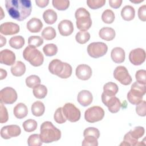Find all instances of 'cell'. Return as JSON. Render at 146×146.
Returning a JSON list of instances; mask_svg holds the SVG:
<instances>
[{
	"label": "cell",
	"mask_w": 146,
	"mask_h": 146,
	"mask_svg": "<svg viewBox=\"0 0 146 146\" xmlns=\"http://www.w3.org/2000/svg\"><path fill=\"white\" fill-rule=\"evenodd\" d=\"M5 7L10 17L18 21L30 16L32 10L30 0H6Z\"/></svg>",
	"instance_id": "cell-1"
},
{
	"label": "cell",
	"mask_w": 146,
	"mask_h": 146,
	"mask_svg": "<svg viewBox=\"0 0 146 146\" xmlns=\"http://www.w3.org/2000/svg\"><path fill=\"white\" fill-rule=\"evenodd\" d=\"M40 132V137L43 143H50L56 141L61 137L60 131L48 121H44L41 124Z\"/></svg>",
	"instance_id": "cell-2"
},
{
	"label": "cell",
	"mask_w": 146,
	"mask_h": 146,
	"mask_svg": "<svg viewBox=\"0 0 146 146\" xmlns=\"http://www.w3.org/2000/svg\"><path fill=\"white\" fill-rule=\"evenodd\" d=\"M48 70L53 75L60 78L67 79L72 74L71 66L66 62H62L58 59L52 60L48 65Z\"/></svg>",
	"instance_id": "cell-3"
},
{
	"label": "cell",
	"mask_w": 146,
	"mask_h": 146,
	"mask_svg": "<svg viewBox=\"0 0 146 146\" xmlns=\"http://www.w3.org/2000/svg\"><path fill=\"white\" fill-rule=\"evenodd\" d=\"M75 17L76 19V27L78 29L81 31H86L91 27L92 20L90 14L85 8L78 9L75 13Z\"/></svg>",
	"instance_id": "cell-4"
},
{
	"label": "cell",
	"mask_w": 146,
	"mask_h": 146,
	"mask_svg": "<svg viewBox=\"0 0 146 146\" xmlns=\"http://www.w3.org/2000/svg\"><path fill=\"white\" fill-rule=\"evenodd\" d=\"M146 87L137 82H134L131 87L130 91L127 94V99L132 104L137 105L142 101L143 96L145 94Z\"/></svg>",
	"instance_id": "cell-5"
},
{
	"label": "cell",
	"mask_w": 146,
	"mask_h": 146,
	"mask_svg": "<svg viewBox=\"0 0 146 146\" xmlns=\"http://www.w3.org/2000/svg\"><path fill=\"white\" fill-rule=\"evenodd\" d=\"M23 56L26 60L34 67L41 66L44 60V56L41 52L38 49L29 46L23 50Z\"/></svg>",
	"instance_id": "cell-6"
},
{
	"label": "cell",
	"mask_w": 146,
	"mask_h": 146,
	"mask_svg": "<svg viewBox=\"0 0 146 146\" xmlns=\"http://www.w3.org/2000/svg\"><path fill=\"white\" fill-rule=\"evenodd\" d=\"M108 47L103 42H92L88 44L87 47V52L88 55L94 58H98L104 56L107 52Z\"/></svg>",
	"instance_id": "cell-7"
},
{
	"label": "cell",
	"mask_w": 146,
	"mask_h": 146,
	"mask_svg": "<svg viewBox=\"0 0 146 146\" xmlns=\"http://www.w3.org/2000/svg\"><path fill=\"white\" fill-rule=\"evenodd\" d=\"M104 116V110L100 106H93L88 108L84 113L85 120L93 123L103 119Z\"/></svg>",
	"instance_id": "cell-8"
},
{
	"label": "cell",
	"mask_w": 146,
	"mask_h": 146,
	"mask_svg": "<svg viewBox=\"0 0 146 146\" xmlns=\"http://www.w3.org/2000/svg\"><path fill=\"white\" fill-rule=\"evenodd\" d=\"M62 110L64 115L68 121L76 122L80 119V111L72 103H66L62 107Z\"/></svg>",
	"instance_id": "cell-9"
},
{
	"label": "cell",
	"mask_w": 146,
	"mask_h": 146,
	"mask_svg": "<svg viewBox=\"0 0 146 146\" xmlns=\"http://www.w3.org/2000/svg\"><path fill=\"white\" fill-rule=\"evenodd\" d=\"M102 102L108 107L109 111L111 113L117 112L121 108V102L115 96H108L102 93Z\"/></svg>",
	"instance_id": "cell-10"
},
{
	"label": "cell",
	"mask_w": 146,
	"mask_h": 146,
	"mask_svg": "<svg viewBox=\"0 0 146 146\" xmlns=\"http://www.w3.org/2000/svg\"><path fill=\"white\" fill-rule=\"evenodd\" d=\"M113 76L121 84L125 86L129 85L132 82V78L127 69L123 66H119L116 67L113 71Z\"/></svg>",
	"instance_id": "cell-11"
},
{
	"label": "cell",
	"mask_w": 146,
	"mask_h": 146,
	"mask_svg": "<svg viewBox=\"0 0 146 146\" xmlns=\"http://www.w3.org/2000/svg\"><path fill=\"white\" fill-rule=\"evenodd\" d=\"M18 96L16 91L10 87H6L1 90L0 99L1 102L6 104H13L17 99Z\"/></svg>",
	"instance_id": "cell-12"
},
{
	"label": "cell",
	"mask_w": 146,
	"mask_h": 146,
	"mask_svg": "<svg viewBox=\"0 0 146 146\" xmlns=\"http://www.w3.org/2000/svg\"><path fill=\"white\" fill-rule=\"evenodd\" d=\"M21 133L20 127L17 125H9L3 127L1 129V136L4 139H9L19 136Z\"/></svg>",
	"instance_id": "cell-13"
},
{
	"label": "cell",
	"mask_w": 146,
	"mask_h": 146,
	"mask_svg": "<svg viewBox=\"0 0 146 146\" xmlns=\"http://www.w3.org/2000/svg\"><path fill=\"white\" fill-rule=\"evenodd\" d=\"M129 59L132 64L139 66L144 62L145 59V50L141 48L132 50L129 54Z\"/></svg>",
	"instance_id": "cell-14"
},
{
	"label": "cell",
	"mask_w": 146,
	"mask_h": 146,
	"mask_svg": "<svg viewBox=\"0 0 146 146\" xmlns=\"http://www.w3.org/2000/svg\"><path fill=\"white\" fill-rule=\"evenodd\" d=\"M75 74L78 79L82 80H87L89 79L92 75V70L91 68L87 64H79L76 68Z\"/></svg>",
	"instance_id": "cell-15"
},
{
	"label": "cell",
	"mask_w": 146,
	"mask_h": 146,
	"mask_svg": "<svg viewBox=\"0 0 146 146\" xmlns=\"http://www.w3.org/2000/svg\"><path fill=\"white\" fill-rule=\"evenodd\" d=\"M18 25L13 22L3 23L0 26V32L5 35H11L17 34L19 31Z\"/></svg>",
	"instance_id": "cell-16"
},
{
	"label": "cell",
	"mask_w": 146,
	"mask_h": 146,
	"mask_svg": "<svg viewBox=\"0 0 146 146\" xmlns=\"http://www.w3.org/2000/svg\"><path fill=\"white\" fill-rule=\"evenodd\" d=\"M15 61V54L10 50L5 49L0 52V62L7 66L13 65Z\"/></svg>",
	"instance_id": "cell-17"
},
{
	"label": "cell",
	"mask_w": 146,
	"mask_h": 146,
	"mask_svg": "<svg viewBox=\"0 0 146 146\" xmlns=\"http://www.w3.org/2000/svg\"><path fill=\"white\" fill-rule=\"evenodd\" d=\"M59 33L62 36H68L71 35L74 30V26L71 21L67 19L62 20L58 26Z\"/></svg>",
	"instance_id": "cell-18"
},
{
	"label": "cell",
	"mask_w": 146,
	"mask_h": 146,
	"mask_svg": "<svg viewBox=\"0 0 146 146\" xmlns=\"http://www.w3.org/2000/svg\"><path fill=\"white\" fill-rule=\"evenodd\" d=\"M77 100L80 105L87 107L92 103L93 96L90 91L88 90H82L78 93Z\"/></svg>",
	"instance_id": "cell-19"
},
{
	"label": "cell",
	"mask_w": 146,
	"mask_h": 146,
	"mask_svg": "<svg viewBox=\"0 0 146 146\" xmlns=\"http://www.w3.org/2000/svg\"><path fill=\"white\" fill-rule=\"evenodd\" d=\"M111 57L116 63H123L125 60V51L121 47H115L111 51Z\"/></svg>",
	"instance_id": "cell-20"
},
{
	"label": "cell",
	"mask_w": 146,
	"mask_h": 146,
	"mask_svg": "<svg viewBox=\"0 0 146 146\" xmlns=\"http://www.w3.org/2000/svg\"><path fill=\"white\" fill-rule=\"evenodd\" d=\"M26 27L31 33H39L43 27V23L39 19L33 18L27 22Z\"/></svg>",
	"instance_id": "cell-21"
},
{
	"label": "cell",
	"mask_w": 146,
	"mask_h": 146,
	"mask_svg": "<svg viewBox=\"0 0 146 146\" xmlns=\"http://www.w3.org/2000/svg\"><path fill=\"white\" fill-rule=\"evenodd\" d=\"M115 31L114 29L109 27H104L102 28L99 32V35L100 38L107 40L110 41L114 39L115 37Z\"/></svg>",
	"instance_id": "cell-22"
},
{
	"label": "cell",
	"mask_w": 146,
	"mask_h": 146,
	"mask_svg": "<svg viewBox=\"0 0 146 146\" xmlns=\"http://www.w3.org/2000/svg\"><path fill=\"white\" fill-rule=\"evenodd\" d=\"M14 116L19 119L25 117L28 113V109L27 106L22 103L17 104L13 110Z\"/></svg>",
	"instance_id": "cell-23"
},
{
	"label": "cell",
	"mask_w": 146,
	"mask_h": 146,
	"mask_svg": "<svg viewBox=\"0 0 146 146\" xmlns=\"http://www.w3.org/2000/svg\"><path fill=\"white\" fill-rule=\"evenodd\" d=\"M26 71L25 64L21 61L16 62L11 67V72L15 76H21Z\"/></svg>",
	"instance_id": "cell-24"
},
{
	"label": "cell",
	"mask_w": 146,
	"mask_h": 146,
	"mask_svg": "<svg viewBox=\"0 0 146 146\" xmlns=\"http://www.w3.org/2000/svg\"><path fill=\"white\" fill-rule=\"evenodd\" d=\"M135 15V11L134 8L130 6L127 5L125 6L121 11V15L123 19L127 21H129L132 20Z\"/></svg>",
	"instance_id": "cell-25"
},
{
	"label": "cell",
	"mask_w": 146,
	"mask_h": 146,
	"mask_svg": "<svg viewBox=\"0 0 146 146\" xmlns=\"http://www.w3.org/2000/svg\"><path fill=\"white\" fill-rule=\"evenodd\" d=\"M57 14L52 9H47L43 14V18L44 22L48 25L54 24L57 20Z\"/></svg>",
	"instance_id": "cell-26"
},
{
	"label": "cell",
	"mask_w": 146,
	"mask_h": 146,
	"mask_svg": "<svg viewBox=\"0 0 146 146\" xmlns=\"http://www.w3.org/2000/svg\"><path fill=\"white\" fill-rule=\"evenodd\" d=\"M117 85L113 82H108L103 86V94L108 96H115L118 92Z\"/></svg>",
	"instance_id": "cell-27"
},
{
	"label": "cell",
	"mask_w": 146,
	"mask_h": 146,
	"mask_svg": "<svg viewBox=\"0 0 146 146\" xmlns=\"http://www.w3.org/2000/svg\"><path fill=\"white\" fill-rule=\"evenodd\" d=\"M31 110L33 115L35 116H40L44 112L45 107L42 102L36 101L32 104Z\"/></svg>",
	"instance_id": "cell-28"
},
{
	"label": "cell",
	"mask_w": 146,
	"mask_h": 146,
	"mask_svg": "<svg viewBox=\"0 0 146 146\" xmlns=\"http://www.w3.org/2000/svg\"><path fill=\"white\" fill-rule=\"evenodd\" d=\"M9 44L15 49L21 48L25 44V39L21 35L13 36L9 40Z\"/></svg>",
	"instance_id": "cell-29"
},
{
	"label": "cell",
	"mask_w": 146,
	"mask_h": 146,
	"mask_svg": "<svg viewBox=\"0 0 146 146\" xmlns=\"http://www.w3.org/2000/svg\"><path fill=\"white\" fill-rule=\"evenodd\" d=\"M144 132L145 129L144 127L141 126H137L131 129L128 132V134L133 140L138 141V139L143 136Z\"/></svg>",
	"instance_id": "cell-30"
},
{
	"label": "cell",
	"mask_w": 146,
	"mask_h": 146,
	"mask_svg": "<svg viewBox=\"0 0 146 146\" xmlns=\"http://www.w3.org/2000/svg\"><path fill=\"white\" fill-rule=\"evenodd\" d=\"M33 95L37 99H43L47 94L46 87L43 84H39L33 88Z\"/></svg>",
	"instance_id": "cell-31"
},
{
	"label": "cell",
	"mask_w": 146,
	"mask_h": 146,
	"mask_svg": "<svg viewBox=\"0 0 146 146\" xmlns=\"http://www.w3.org/2000/svg\"><path fill=\"white\" fill-rule=\"evenodd\" d=\"M56 33L55 29L50 26L46 27L42 32V36L46 40H52L56 36Z\"/></svg>",
	"instance_id": "cell-32"
},
{
	"label": "cell",
	"mask_w": 146,
	"mask_h": 146,
	"mask_svg": "<svg viewBox=\"0 0 146 146\" xmlns=\"http://www.w3.org/2000/svg\"><path fill=\"white\" fill-rule=\"evenodd\" d=\"M90 39V34L87 31H80L75 35V39L80 44L87 43Z\"/></svg>",
	"instance_id": "cell-33"
},
{
	"label": "cell",
	"mask_w": 146,
	"mask_h": 146,
	"mask_svg": "<svg viewBox=\"0 0 146 146\" xmlns=\"http://www.w3.org/2000/svg\"><path fill=\"white\" fill-rule=\"evenodd\" d=\"M27 86L29 88H34L40 83V79L39 77L35 75H32L26 78L25 80Z\"/></svg>",
	"instance_id": "cell-34"
},
{
	"label": "cell",
	"mask_w": 146,
	"mask_h": 146,
	"mask_svg": "<svg viewBox=\"0 0 146 146\" xmlns=\"http://www.w3.org/2000/svg\"><path fill=\"white\" fill-rule=\"evenodd\" d=\"M43 51L46 56H51L56 54L58 52V47L56 45L53 43L47 44L43 47Z\"/></svg>",
	"instance_id": "cell-35"
},
{
	"label": "cell",
	"mask_w": 146,
	"mask_h": 146,
	"mask_svg": "<svg viewBox=\"0 0 146 146\" xmlns=\"http://www.w3.org/2000/svg\"><path fill=\"white\" fill-rule=\"evenodd\" d=\"M37 122L34 119H28L25 121L22 124L24 130L27 132L35 131L37 128Z\"/></svg>",
	"instance_id": "cell-36"
},
{
	"label": "cell",
	"mask_w": 146,
	"mask_h": 146,
	"mask_svg": "<svg viewBox=\"0 0 146 146\" xmlns=\"http://www.w3.org/2000/svg\"><path fill=\"white\" fill-rule=\"evenodd\" d=\"M115 14L110 9H107L103 11L102 15V19L105 23L107 24L112 23L115 20Z\"/></svg>",
	"instance_id": "cell-37"
},
{
	"label": "cell",
	"mask_w": 146,
	"mask_h": 146,
	"mask_svg": "<svg viewBox=\"0 0 146 146\" xmlns=\"http://www.w3.org/2000/svg\"><path fill=\"white\" fill-rule=\"evenodd\" d=\"M52 5L54 7L58 10H65L70 5V1L67 0H52Z\"/></svg>",
	"instance_id": "cell-38"
},
{
	"label": "cell",
	"mask_w": 146,
	"mask_h": 146,
	"mask_svg": "<svg viewBox=\"0 0 146 146\" xmlns=\"http://www.w3.org/2000/svg\"><path fill=\"white\" fill-rule=\"evenodd\" d=\"M43 43L42 38L39 36H30L28 39V44L32 47H38Z\"/></svg>",
	"instance_id": "cell-39"
},
{
	"label": "cell",
	"mask_w": 146,
	"mask_h": 146,
	"mask_svg": "<svg viewBox=\"0 0 146 146\" xmlns=\"http://www.w3.org/2000/svg\"><path fill=\"white\" fill-rule=\"evenodd\" d=\"M42 141L38 134H33L27 139V144L29 146H40L42 145Z\"/></svg>",
	"instance_id": "cell-40"
},
{
	"label": "cell",
	"mask_w": 146,
	"mask_h": 146,
	"mask_svg": "<svg viewBox=\"0 0 146 146\" xmlns=\"http://www.w3.org/2000/svg\"><path fill=\"white\" fill-rule=\"evenodd\" d=\"M54 119L58 124H63L66 121L67 119L64 115L62 107H59L55 111L54 115Z\"/></svg>",
	"instance_id": "cell-41"
},
{
	"label": "cell",
	"mask_w": 146,
	"mask_h": 146,
	"mask_svg": "<svg viewBox=\"0 0 146 146\" xmlns=\"http://www.w3.org/2000/svg\"><path fill=\"white\" fill-rule=\"evenodd\" d=\"M106 0H87V4L91 9H98L104 5Z\"/></svg>",
	"instance_id": "cell-42"
},
{
	"label": "cell",
	"mask_w": 146,
	"mask_h": 146,
	"mask_svg": "<svg viewBox=\"0 0 146 146\" xmlns=\"http://www.w3.org/2000/svg\"><path fill=\"white\" fill-rule=\"evenodd\" d=\"M83 136H94L98 139L100 136V132L98 129L95 127H88L84 129L83 132Z\"/></svg>",
	"instance_id": "cell-43"
},
{
	"label": "cell",
	"mask_w": 146,
	"mask_h": 146,
	"mask_svg": "<svg viewBox=\"0 0 146 146\" xmlns=\"http://www.w3.org/2000/svg\"><path fill=\"white\" fill-rule=\"evenodd\" d=\"M146 76V71L145 70H139L137 71L135 75V78L136 79V82L141 84H146L145 80Z\"/></svg>",
	"instance_id": "cell-44"
},
{
	"label": "cell",
	"mask_w": 146,
	"mask_h": 146,
	"mask_svg": "<svg viewBox=\"0 0 146 146\" xmlns=\"http://www.w3.org/2000/svg\"><path fill=\"white\" fill-rule=\"evenodd\" d=\"M82 145L97 146L98 145V139L94 136H85L82 143Z\"/></svg>",
	"instance_id": "cell-45"
},
{
	"label": "cell",
	"mask_w": 146,
	"mask_h": 146,
	"mask_svg": "<svg viewBox=\"0 0 146 146\" xmlns=\"http://www.w3.org/2000/svg\"><path fill=\"white\" fill-rule=\"evenodd\" d=\"M136 112L139 116H145L146 115V102L145 100H142L136 105Z\"/></svg>",
	"instance_id": "cell-46"
},
{
	"label": "cell",
	"mask_w": 146,
	"mask_h": 146,
	"mask_svg": "<svg viewBox=\"0 0 146 146\" xmlns=\"http://www.w3.org/2000/svg\"><path fill=\"white\" fill-rule=\"evenodd\" d=\"M0 105V123H4L8 120V112L6 108L3 106V103L1 102Z\"/></svg>",
	"instance_id": "cell-47"
},
{
	"label": "cell",
	"mask_w": 146,
	"mask_h": 146,
	"mask_svg": "<svg viewBox=\"0 0 146 146\" xmlns=\"http://www.w3.org/2000/svg\"><path fill=\"white\" fill-rule=\"evenodd\" d=\"M139 18L142 21H146V5H144L140 6L138 10Z\"/></svg>",
	"instance_id": "cell-48"
},
{
	"label": "cell",
	"mask_w": 146,
	"mask_h": 146,
	"mask_svg": "<svg viewBox=\"0 0 146 146\" xmlns=\"http://www.w3.org/2000/svg\"><path fill=\"white\" fill-rule=\"evenodd\" d=\"M122 2V0H110L109 4L111 7L114 9H117L120 7Z\"/></svg>",
	"instance_id": "cell-49"
},
{
	"label": "cell",
	"mask_w": 146,
	"mask_h": 146,
	"mask_svg": "<svg viewBox=\"0 0 146 146\" xmlns=\"http://www.w3.org/2000/svg\"><path fill=\"white\" fill-rule=\"evenodd\" d=\"M35 3L36 5L41 8H43L48 5L49 3L48 0H35Z\"/></svg>",
	"instance_id": "cell-50"
},
{
	"label": "cell",
	"mask_w": 146,
	"mask_h": 146,
	"mask_svg": "<svg viewBox=\"0 0 146 146\" xmlns=\"http://www.w3.org/2000/svg\"><path fill=\"white\" fill-rule=\"evenodd\" d=\"M0 71H1V78L0 79H1V80H2V79H3L4 78H5L6 77L7 72H6V70H4L2 68H1Z\"/></svg>",
	"instance_id": "cell-51"
},
{
	"label": "cell",
	"mask_w": 146,
	"mask_h": 146,
	"mask_svg": "<svg viewBox=\"0 0 146 146\" xmlns=\"http://www.w3.org/2000/svg\"><path fill=\"white\" fill-rule=\"evenodd\" d=\"M0 38H1V45L0 47H3L6 43V39L3 37L2 35H0Z\"/></svg>",
	"instance_id": "cell-52"
},
{
	"label": "cell",
	"mask_w": 146,
	"mask_h": 146,
	"mask_svg": "<svg viewBox=\"0 0 146 146\" xmlns=\"http://www.w3.org/2000/svg\"><path fill=\"white\" fill-rule=\"evenodd\" d=\"M144 1V0H139V1H136V0H132V1H131V0H130V2H132V3H140V2H143Z\"/></svg>",
	"instance_id": "cell-53"
}]
</instances>
